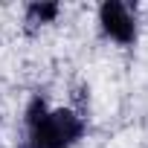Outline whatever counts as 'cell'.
<instances>
[{"instance_id": "6da1fadb", "label": "cell", "mask_w": 148, "mask_h": 148, "mask_svg": "<svg viewBox=\"0 0 148 148\" xmlns=\"http://www.w3.org/2000/svg\"><path fill=\"white\" fill-rule=\"evenodd\" d=\"M84 136V119L73 110H47V102L35 96L26 108V142L23 148H70Z\"/></svg>"}, {"instance_id": "3957f363", "label": "cell", "mask_w": 148, "mask_h": 148, "mask_svg": "<svg viewBox=\"0 0 148 148\" xmlns=\"http://www.w3.org/2000/svg\"><path fill=\"white\" fill-rule=\"evenodd\" d=\"M55 18H58V3H29L26 6V23H29V29L52 23Z\"/></svg>"}, {"instance_id": "7a4b0ae2", "label": "cell", "mask_w": 148, "mask_h": 148, "mask_svg": "<svg viewBox=\"0 0 148 148\" xmlns=\"http://www.w3.org/2000/svg\"><path fill=\"white\" fill-rule=\"evenodd\" d=\"M99 23L105 35H110L119 44H134L136 41V21L131 15V6L119 3V0H108L99 6Z\"/></svg>"}]
</instances>
